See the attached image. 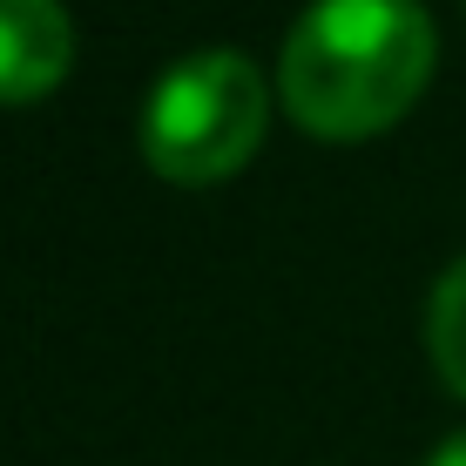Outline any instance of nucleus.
I'll return each instance as SVG.
<instances>
[{
  "mask_svg": "<svg viewBox=\"0 0 466 466\" xmlns=\"http://www.w3.org/2000/svg\"><path fill=\"white\" fill-rule=\"evenodd\" d=\"M432 75V14L420 0H311L278 55L284 108L325 142L379 136Z\"/></svg>",
  "mask_w": 466,
  "mask_h": 466,
  "instance_id": "f257e3e1",
  "label": "nucleus"
},
{
  "mask_svg": "<svg viewBox=\"0 0 466 466\" xmlns=\"http://www.w3.org/2000/svg\"><path fill=\"white\" fill-rule=\"evenodd\" d=\"M264 122L270 95L250 55L210 47V55H189L156 75L149 102H142V156L169 183H223L257 156Z\"/></svg>",
  "mask_w": 466,
  "mask_h": 466,
  "instance_id": "f03ea898",
  "label": "nucleus"
},
{
  "mask_svg": "<svg viewBox=\"0 0 466 466\" xmlns=\"http://www.w3.org/2000/svg\"><path fill=\"white\" fill-rule=\"evenodd\" d=\"M426 345L440 379L466 399V257L446 264V278L432 284V311H426Z\"/></svg>",
  "mask_w": 466,
  "mask_h": 466,
  "instance_id": "20e7f679",
  "label": "nucleus"
},
{
  "mask_svg": "<svg viewBox=\"0 0 466 466\" xmlns=\"http://www.w3.org/2000/svg\"><path fill=\"white\" fill-rule=\"evenodd\" d=\"M426 466H466V432H453V440H440L432 446V460Z\"/></svg>",
  "mask_w": 466,
  "mask_h": 466,
  "instance_id": "39448f33",
  "label": "nucleus"
},
{
  "mask_svg": "<svg viewBox=\"0 0 466 466\" xmlns=\"http://www.w3.org/2000/svg\"><path fill=\"white\" fill-rule=\"evenodd\" d=\"M75 21L61 0H0V102H35L68 75Z\"/></svg>",
  "mask_w": 466,
  "mask_h": 466,
  "instance_id": "7ed1b4c3",
  "label": "nucleus"
}]
</instances>
